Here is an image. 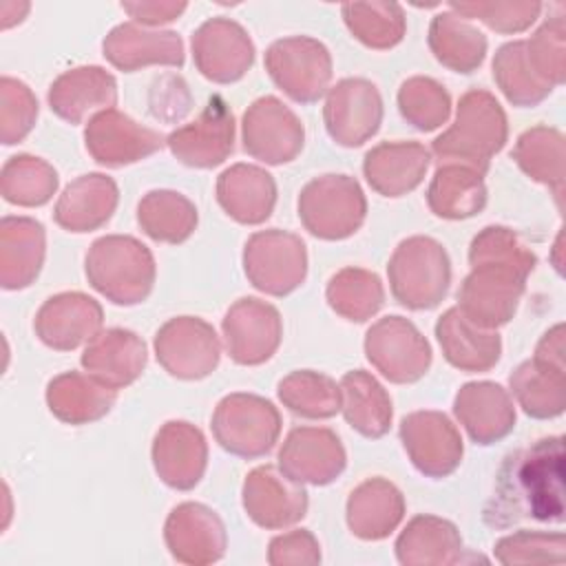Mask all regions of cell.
<instances>
[{
    "label": "cell",
    "instance_id": "5bb4252c",
    "mask_svg": "<svg viewBox=\"0 0 566 566\" xmlns=\"http://www.w3.org/2000/svg\"><path fill=\"white\" fill-rule=\"evenodd\" d=\"M323 119L329 137L345 146L356 148L371 139L382 122V99L365 77H347L329 88Z\"/></svg>",
    "mask_w": 566,
    "mask_h": 566
},
{
    "label": "cell",
    "instance_id": "5b68a950",
    "mask_svg": "<svg viewBox=\"0 0 566 566\" xmlns=\"http://www.w3.org/2000/svg\"><path fill=\"white\" fill-rule=\"evenodd\" d=\"M394 298L409 310H431L449 292L451 261L442 243L431 237L400 241L387 263Z\"/></svg>",
    "mask_w": 566,
    "mask_h": 566
},
{
    "label": "cell",
    "instance_id": "2e32d148",
    "mask_svg": "<svg viewBox=\"0 0 566 566\" xmlns=\"http://www.w3.org/2000/svg\"><path fill=\"white\" fill-rule=\"evenodd\" d=\"M226 349L239 365H261L274 356L281 345L283 323L274 305L243 296L230 305L221 323Z\"/></svg>",
    "mask_w": 566,
    "mask_h": 566
},
{
    "label": "cell",
    "instance_id": "ffe728a7",
    "mask_svg": "<svg viewBox=\"0 0 566 566\" xmlns=\"http://www.w3.org/2000/svg\"><path fill=\"white\" fill-rule=\"evenodd\" d=\"M243 509L261 528H285L305 517L307 491L281 469L263 464L245 475Z\"/></svg>",
    "mask_w": 566,
    "mask_h": 566
},
{
    "label": "cell",
    "instance_id": "60d3db41",
    "mask_svg": "<svg viewBox=\"0 0 566 566\" xmlns=\"http://www.w3.org/2000/svg\"><path fill=\"white\" fill-rule=\"evenodd\" d=\"M195 203L175 190H150L137 206V223L159 243H184L197 228Z\"/></svg>",
    "mask_w": 566,
    "mask_h": 566
},
{
    "label": "cell",
    "instance_id": "74e56055",
    "mask_svg": "<svg viewBox=\"0 0 566 566\" xmlns=\"http://www.w3.org/2000/svg\"><path fill=\"white\" fill-rule=\"evenodd\" d=\"M343 416L352 429L365 438H382L391 427V398L367 371L354 369L340 378Z\"/></svg>",
    "mask_w": 566,
    "mask_h": 566
},
{
    "label": "cell",
    "instance_id": "d6a6232c",
    "mask_svg": "<svg viewBox=\"0 0 566 566\" xmlns=\"http://www.w3.org/2000/svg\"><path fill=\"white\" fill-rule=\"evenodd\" d=\"M405 515V497L385 478H369L347 500V524L360 539H385Z\"/></svg>",
    "mask_w": 566,
    "mask_h": 566
},
{
    "label": "cell",
    "instance_id": "f6af8a7d",
    "mask_svg": "<svg viewBox=\"0 0 566 566\" xmlns=\"http://www.w3.org/2000/svg\"><path fill=\"white\" fill-rule=\"evenodd\" d=\"M340 13L352 35L369 49H391L407 31L405 11L398 2H347Z\"/></svg>",
    "mask_w": 566,
    "mask_h": 566
},
{
    "label": "cell",
    "instance_id": "7402d4cb",
    "mask_svg": "<svg viewBox=\"0 0 566 566\" xmlns=\"http://www.w3.org/2000/svg\"><path fill=\"white\" fill-rule=\"evenodd\" d=\"M102 305L82 292H62L42 303L33 327L38 338L57 352H71L99 334Z\"/></svg>",
    "mask_w": 566,
    "mask_h": 566
},
{
    "label": "cell",
    "instance_id": "b9f144b4",
    "mask_svg": "<svg viewBox=\"0 0 566 566\" xmlns=\"http://www.w3.org/2000/svg\"><path fill=\"white\" fill-rule=\"evenodd\" d=\"M493 80L513 106H537L544 102L555 86L537 75L533 69L524 40L506 42L495 51Z\"/></svg>",
    "mask_w": 566,
    "mask_h": 566
},
{
    "label": "cell",
    "instance_id": "f907efd6",
    "mask_svg": "<svg viewBox=\"0 0 566 566\" xmlns=\"http://www.w3.org/2000/svg\"><path fill=\"white\" fill-rule=\"evenodd\" d=\"M0 139L4 146L22 142L38 117V99L31 93V88L15 80L4 75L0 80Z\"/></svg>",
    "mask_w": 566,
    "mask_h": 566
},
{
    "label": "cell",
    "instance_id": "ab89813d",
    "mask_svg": "<svg viewBox=\"0 0 566 566\" xmlns=\"http://www.w3.org/2000/svg\"><path fill=\"white\" fill-rule=\"evenodd\" d=\"M522 172L553 190L557 206L564 195V135L553 126L524 130L511 153Z\"/></svg>",
    "mask_w": 566,
    "mask_h": 566
},
{
    "label": "cell",
    "instance_id": "4fadbf2b",
    "mask_svg": "<svg viewBox=\"0 0 566 566\" xmlns=\"http://www.w3.org/2000/svg\"><path fill=\"white\" fill-rule=\"evenodd\" d=\"M400 442L411 464L427 478L451 475L464 453L455 424L442 411H413L400 420Z\"/></svg>",
    "mask_w": 566,
    "mask_h": 566
},
{
    "label": "cell",
    "instance_id": "ee69618b",
    "mask_svg": "<svg viewBox=\"0 0 566 566\" xmlns=\"http://www.w3.org/2000/svg\"><path fill=\"white\" fill-rule=\"evenodd\" d=\"M329 307L347 321L363 323L371 318L385 301V290L376 272L363 268H343L325 290Z\"/></svg>",
    "mask_w": 566,
    "mask_h": 566
},
{
    "label": "cell",
    "instance_id": "1f68e13d",
    "mask_svg": "<svg viewBox=\"0 0 566 566\" xmlns=\"http://www.w3.org/2000/svg\"><path fill=\"white\" fill-rule=\"evenodd\" d=\"M44 226L31 217L0 221V285L22 290L35 281L44 263Z\"/></svg>",
    "mask_w": 566,
    "mask_h": 566
},
{
    "label": "cell",
    "instance_id": "f35d334b",
    "mask_svg": "<svg viewBox=\"0 0 566 566\" xmlns=\"http://www.w3.org/2000/svg\"><path fill=\"white\" fill-rule=\"evenodd\" d=\"M427 42L433 57L455 73H473L486 55L484 33L453 11L431 20Z\"/></svg>",
    "mask_w": 566,
    "mask_h": 566
},
{
    "label": "cell",
    "instance_id": "7bdbcfd3",
    "mask_svg": "<svg viewBox=\"0 0 566 566\" xmlns=\"http://www.w3.org/2000/svg\"><path fill=\"white\" fill-rule=\"evenodd\" d=\"M279 400L287 407L294 416L323 420L332 418L343 407V391L334 378L312 371V369H296L287 374L276 387Z\"/></svg>",
    "mask_w": 566,
    "mask_h": 566
},
{
    "label": "cell",
    "instance_id": "11a10c76",
    "mask_svg": "<svg viewBox=\"0 0 566 566\" xmlns=\"http://www.w3.org/2000/svg\"><path fill=\"white\" fill-rule=\"evenodd\" d=\"M186 2H168V0H153V2H122V9L146 27H159L166 22L177 20L186 11Z\"/></svg>",
    "mask_w": 566,
    "mask_h": 566
},
{
    "label": "cell",
    "instance_id": "4316f807",
    "mask_svg": "<svg viewBox=\"0 0 566 566\" xmlns=\"http://www.w3.org/2000/svg\"><path fill=\"white\" fill-rule=\"evenodd\" d=\"M431 155L420 142H382L367 150L363 172L382 197H402L420 186Z\"/></svg>",
    "mask_w": 566,
    "mask_h": 566
},
{
    "label": "cell",
    "instance_id": "7a4b0ae2",
    "mask_svg": "<svg viewBox=\"0 0 566 566\" xmlns=\"http://www.w3.org/2000/svg\"><path fill=\"white\" fill-rule=\"evenodd\" d=\"M522 520L564 522V438L548 436L509 453L484 506V522L506 528Z\"/></svg>",
    "mask_w": 566,
    "mask_h": 566
},
{
    "label": "cell",
    "instance_id": "f1b7e54d",
    "mask_svg": "<svg viewBox=\"0 0 566 566\" xmlns=\"http://www.w3.org/2000/svg\"><path fill=\"white\" fill-rule=\"evenodd\" d=\"M217 201L239 223H263L276 203L274 177L252 164H234L217 179Z\"/></svg>",
    "mask_w": 566,
    "mask_h": 566
},
{
    "label": "cell",
    "instance_id": "30bf717a",
    "mask_svg": "<svg viewBox=\"0 0 566 566\" xmlns=\"http://www.w3.org/2000/svg\"><path fill=\"white\" fill-rule=\"evenodd\" d=\"M367 360L396 385L420 380L431 367V347L420 329L402 316L378 318L365 334Z\"/></svg>",
    "mask_w": 566,
    "mask_h": 566
},
{
    "label": "cell",
    "instance_id": "d4e9b609",
    "mask_svg": "<svg viewBox=\"0 0 566 566\" xmlns=\"http://www.w3.org/2000/svg\"><path fill=\"white\" fill-rule=\"evenodd\" d=\"M104 57L119 71L133 73L142 66H181L184 42L175 31L144 29L137 22L117 24L102 42Z\"/></svg>",
    "mask_w": 566,
    "mask_h": 566
},
{
    "label": "cell",
    "instance_id": "277c9868",
    "mask_svg": "<svg viewBox=\"0 0 566 566\" xmlns=\"http://www.w3.org/2000/svg\"><path fill=\"white\" fill-rule=\"evenodd\" d=\"M84 272L93 290L115 305L142 303L155 285L153 252L128 234H106L93 241L84 259Z\"/></svg>",
    "mask_w": 566,
    "mask_h": 566
},
{
    "label": "cell",
    "instance_id": "9a60e30c",
    "mask_svg": "<svg viewBox=\"0 0 566 566\" xmlns=\"http://www.w3.org/2000/svg\"><path fill=\"white\" fill-rule=\"evenodd\" d=\"M88 155L108 168H122L157 153L166 137L159 130L137 124L117 108L95 113L84 128Z\"/></svg>",
    "mask_w": 566,
    "mask_h": 566
},
{
    "label": "cell",
    "instance_id": "7c38bea8",
    "mask_svg": "<svg viewBox=\"0 0 566 566\" xmlns=\"http://www.w3.org/2000/svg\"><path fill=\"white\" fill-rule=\"evenodd\" d=\"M243 150L270 166H281L303 150L301 119L279 97L265 95L248 106L241 119Z\"/></svg>",
    "mask_w": 566,
    "mask_h": 566
},
{
    "label": "cell",
    "instance_id": "603a6c76",
    "mask_svg": "<svg viewBox=\"0 0 566 566\" xmlns=\"http://www.w3.org/2000/svg\"><path fill=\"white\" fill-rule=\"evenodd\" d=\"M208 444L203 433L186 422H166L153 440V464L164 484L177 491H190L203 478Z\"/></svg>",
    "mask_w": 566,
    "mask_h": 566
},
{
    "label": "cell",
    "instance_id": "8d00e7d4",
    "mask_svg": "<svg viewBox=\"0 0 566 566\" xmlns=\"http://www.w3.org/2000/svg\"><path fill=\"white\" fill-rule=\"evenodd\" d=\"M427 203L440 219H469L486 203L484 175L462 164H440L429 184Z\"/></svg>",
    "mask_w": 566,
    "mask_h": 566
},
{
    "label": "cell",
    "instance_id": "816d5d0a",
    "mask_svg": "<svg viewBox=\"0 0 566 566\" xmlns=\"http://www.w3.org/2000/svg\"><path fill=\"white\" fill-rule=\"evenodd\" d=\"M451 11L460 18H478L497 33L526 31L539 15V2H449Z\"/></svg>",
    "mask_w": 566,
    "mask_h": 566
},
{
    "label": "cell",
    "instance_id": "db71d44e",
    "mask_svg": "<svg viewBox=\"0 0 566 566\" xmlns=\"http://www.w3.org/2000/svg\"><path fill=\"white\" fill-rule=\"evenodd\" d=\"M268 562L274 566L281 564H318L321 546L316 537L305 528H294L290 533L276 535L270 542Z\"/></svg>",
    "mask_w": 566,
    "mask_h": 566
},
{
    "label": "cell",
    "instance_id": "cb8c5ba5",
    "mask_svg": "<svg viewBox=\"0 0 566 566\" xmlns=\"http://www.w3.org/2000/svg\"><path fill=\"white\" fill-rule=\"evenodd\" d=\"M453 413L475 444H493L515 427V407L509 391L491 380L467 382L453 400Z\"/></svg>",
    "mask_w": 566,
    "mask_h": 566
},
{
    "label": "cell",
    "instance_id": "ac0fdd59",
    "mask_svg": "<svg viewBox=\"0 0 566 566\" xmlns=\"http://www.w3.org/2000/svg\"><path fill=\"white\" fill-rule=\"evenodd\" d=\"M170 153L190 168H214L234 148V115L221 95H212L201 115L166 137Z\"/></svg>",
    "mask_w": 566,
    "mask_h": 566
},
{
    "label": "cell",
    "instance_id": "c3c4849f",
    "mask_svg": "<svg viewBox=\"0 0 566 566\" xmlns=\"http://www.w3.org/2000/svg\"><path fill=\"white\" fill-rule=\"evenodd\" d=\"M526 55L542 80L559 86L566 80V22L564 15L546 20L528 40Z\"/></svg>",
    "mask_w": 566,
    "mask_h": 566
},
{
    "label": "cell",
    "instance_id": "8992f818",
    "mask_svg": "<svg viewBox=\"0 0 566 566\" xmlns=\"http://www.w3.org/2000/svg\"><path fill=\"white\" fill-rule=\"evenodd\" d=\"M367 199L349 175H321L298 195V219L305 230L325 241L352 237L365 221Z\"/></svg>",
    "mask_w": 566,
    "mask_h": 566
},
{
    "label": "cell",
    "instance_id": "9c48e42d",
    "mask_svg": "<svg viewBox=\"0 0 566 566\" xmlns=\"http://www.w3.org/2000/svg\"><path fill=\"white\" fill-rule=\"evenodd\" d=\"M243 270L256 290L270 296H285L305 281V243L294 232L279 228L254 232L243 248Z\"/></svg>",
    "mask_w": 566,
    "mask_h": 566
},
{
    "label": "cell",
    "instance_id": "d590c367",
    "mask_svg": "<svg viewBox=\"0 0 566 566\" xmlns=\"http://www.w3.org/2000/svg\"><path fill=\"white\" fill-rule=\"evenodd\" d=\"M511 391L526 416L537 420L557 418L566 407L564 365L528 358L515 367L509 378Z\"/></svg>",
    "mask_w": 566,
    "mask_h": 566
},
{
    "label": "cell",
    "instance_id": "ba28073f",
    "mask_svg": "<svg viewBox=\"0 0 566 566\" xmlns=\"http://www.w3.org/2000/svg\"><path fill=\"white\" fill-rule=\"evenodd\" d=\"M265 71L294 102H318L332 80V55L323 42L310 35H290L265 51Z\"/></svg>",
    "mask_w": 566,
    "mask_h": 566
},
{
    "label": "cell",
    "instance_id": "d6986e66",
    "mask_svg": "<svg viewBox=\"0 0 566 566\" xmlns=\"http://www.w3.org/2000/svg\"><path fill=\"white\" fill-rule=\"evenodd\" d=\"M340 438L327 427H296L279 451V469L298 484L325 486L345 469Z\"/></svg>",
    "mask_w": 566,
    "mask_h": 566
},
{
    "label": "cell",
    "instance_id": "f5cc1de1",
    "mask_svg": "<svg viewBox=\"0 0 566 566\" xmlns=\"http://www.w3.org/2000/svg\"><path fill=\"white\" fill-rule=\"evenodd\" d=\"M190 93L181 75H161L150 88V113L161 122H177L190 111Z\"/></svg>",
    "mask_w": 566,
    "mask_h": 566
},
{
    "label": "cell",
    "instance_id": "7dc6e473",
    "mask_svg": "<svg viewBox=\"0 0 566 566\" xmlns=\"http://www.w3.org/2000/svg\"><path fill=\"white\" fill-rule=\"evenodd\" d=\"M398 108L413 128L429 133L449 119L451 97L433 77L416 75L400 84Z\"/></svg>",
    "mask_w": 566,
    "mask_h": 566
},
{
    "label": "cell",
    "instance_id": "bcb514c9",
    "mask_svg": "<svg viewBox=\"0 0 566 566\" xmlns=\"http://www.w3.org/2000/svg\"><path fill=\"white\" fill-rule=\"evenodd\" d=\"M57 172L51 164L31 155L9 157L0 175V192L4 201L35 208L44 206L57 190Z\"/></svg>",
    "mask_w": 566,
    "mask_h": 566
},
{
    "label": "cell",
    "instance_id": "836d02e7",
    "mask_svg": "<svg viewBox=\"0 0 566 566\" xmlns=\"http://www.w3.org/2000/svg\"><path fill=\"white\" fill-rule=\"evenodd\" d=\"M115 400L117 389L82 371H64L46 385V405L66 424L95 422L111 411Z\"/></svg>",
    "mask_w": 566,
    "mask_h": 566
},
{
    "label": "cell",
    "instance_id": "6da1fadb",
    "mask_svg": "<svg viewBox=\"0 0 566 566\" xmlns=\"http://www.w3.org/2000/svg\"><path fill=\"white\" fill-rule=\"evenodd\" d=\"M471 272L458 290V310L484 329L506 325L535 270V254L504 226H489L469 245Z\"/></svg>",
    "mask_w": 566,
    "mask_h": 566
},
{
    "label": "cell",
    "instance_id": "44dd1931",
    "mask_svg": "<svg viewBox=\"0 0 566 566\" xmlns=\"http://www.w3.org/2000/svg\"><path fill=\"white\" fill-rule=\"evenodd\" d=\"M164 539L170 555L181 564L203 566L221 559L226 553V526L221 517L199 502H184L170 511Z\"/></svg>",
    "mask_w": 566,
    "mask_h": 566
},
{
    "label": "cell",
    "instance_id": "52a82bcc",
    "mask_svg": "<svg viewBox=\"0 0 566 566\" xmlns=\"http://www.w3.org/2000/svg\"><path fill=\"white\" fill-rule=\"evenodd\" d=\"M210 427L223 451L254 460L270 453L276 444L281 413L268 398L237 391L219 400Z\"/></svg>",
    "mask_w": 566,
    "mask_h": 566
},
{
    "label": "cell",
    "instance_id": "484cf974",
    "mask_svg": "<svg viewBox=\"0 0 566 566\" xmlns=\"http://www.w3.org/2000/svg\"><path fill=\"white\" fill-rule=\"evenodd\" d=\"M146 358V345L135 332L111 327L88 340L82 367L111 389H124L142 376Z\"/></svg>",
    "mask_w": 566,
    "mask_h": 566
},
{
    "label": "cell",
    "instance_id": "4dcf8cb0",
    "mask_svg": "<svg viewBox=\"0 0 566 566\" xmlns=\"http://www.w3.org/2000/svg\"><path fill=\"white\" fill-rule=\"evenodd\" d=\"M117 201L119 190L111 177L102 172L82 175L60 195L53 219L69 232H91L113 217Z\"/></svg>",
    "mask_w": 566,
    "mask_h": 566
},
{
    "label": "cell",
    "instance_id": "f546056e",
    "mask_svg": "<svg viewBox=\"0 0 566 566\" xmlns=\"http://www.w3.org/2000/svg\"><path fill=\"white\" fill-rule=\"evenodd\" d=\"M115 102V77L106 69L95 64L64 71L49 88L51 111L69 124H80L93 108H113Z\"/></svg>",
    "mask_w": 566,
    "mask_h": 566
},
{
    "label": "cell",
    "instance_id": "e575fe53",
    "mask_svg": "<svg viewBox=\"0 0 566 566\" xmlns=\"http://www.w3.org/2000/svg\"><path fill=\"white\" fill-rule=\"evenodd\" d=\"M462 537L453 522L416 515L396 539V557L405 566H444L460 562Z\"/></svg>",
    "mask_w": 566,
    "mask_h": 566
},
{
    "label": "cell",
    "instance_id": "3957f363",
    "mask_svg": "<svg viewBox=\"0 0 566 566\" xmlns=\"http://www.w3.org/2000/svg\"><path fill=\"white\" fill-rule=\"evenodd\" d=\"M509 126L500 102L484 88L467 91L458 102L455 122L431 144L440 164H462L486 172L491 157L506 144Z\"/></svg>",
    "mask_w": 566,
    "mask_h": 566
},
{
    "label": "cell",
    "instance_id": "681fc988",
    "mask_svg": "<svg viewBox=\"0 0 566 566\" xmlns=\"http://www.w3.org/2000/svg\"><path fill=\"white\" fill-rule=\"evenodd\" d=\"M495 559L500 564H537V562H557L566 559V539L564 533L546 531H517L497 539Z\"/></svg>",
    "mask_w": 566,
    "mask_h": 566
},
{
    "label": "cell",
    "instance_id": "83f0119b",
    "mask_svg": "<svg viewBox=\"0 0 566 566\" xmlns=\"http://www.w3.org/2000/svg\"><path fill=\"white\" fill-rule=\"evenodd\" d=\"M436 338L447 363L460 371H489L502 356L500 334L469 321L458 305L438 318Z\"/></svg>",
    "mask_w": 566,
    "mask_h": 566
},
{
    "label": "cell",
    "instance_id": "e0dca14e",
    "mask_svg": "<svg viewBox=\"0 0 566 566\" xmlns=\"http://www.w3.org/2000/svg\"><path fill=\"white\" fill-rule=\"evenodd\" d=\"M192 60L206 80L230 84L252 66L254 44L239 22L219 15L206 20L192 33Z\"/></svg>",
    "mask_w": 566,
    "mask_h": 566
},
{
    "label": "cell",
    "instance_id": "8fae6325",
    "mask_svg": "<svg viewBox=\"0 0 566 566\" xmlns=\"http://www.w3.org/2000/svg\"><path fill=\"white\" fill-rule=\"evenodd\" d=\"M157 363L175 378L199 380L219 365L221 345L210 323L199 316H175L155 334Z\"/></svg>",
    "mask_w": 566,
    "mask_h": 566
}]
</instances>
